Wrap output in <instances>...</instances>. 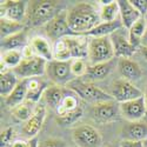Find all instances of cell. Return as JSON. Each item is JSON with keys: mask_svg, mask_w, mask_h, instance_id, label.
<instances>
[{"mask_svg": "<svg viewBox=\"0 0 147 147\" xmlns=\"http://www.w3.org/2000/svg\"><path fill=\"white\" fill-rule=\"evenodd\" d=\"M67 21L73 35H85L101 24L100 12L92 3H78L67 11Z\"/></svg>", "mask_w": 147, "mask_h": 147, "instance_id": "6da1fadb", "label": "cell"}, {"mask_svg": "<svg viewBox=\"0 0 147 147\" xmlns=\"http://www.w3.org/2000/svg\"><path fill=\"white\" fill-rule=\"evenodd\" d=\"M61 3L54 0H34L28 1L25 22L28 27H39L50 22L60 13Z\"/></svg>", "mask_w": 147, "mask_h": 147, "instance_id": "7a4b0ae2", "label": "cell"}, {"mask_svg": "<svg viewBox=\"0 0 147 147\" xmlns=\"http://www.w3.org/2000/svg\"><path fill=\"white\" fill-rule=\"evenodd\" d=\"M67 87L71 91L74 92L78 96H80L81 99H84L85 101L93 102L94 105L114 100V98L111 94H108L105 91L100 90L96 85H94L92 82H86L80 78L73 79L72 81H69L67 84Z\"/></svg>", "mask_w": 147, "mask_h": 147, "instance_id": "3957f363", "label": "cell"}, {"mask_svg": "<svg viewBox=\"0 0 147 147\" xmlns=\"http://www.w3.org/2000/svg\"><path fill=\"white\" fill-rule=\"evenodd\" d=\"M114 47L109 36L92 38L88 42V59L92 65L106 63L114 59Z\"/></svg>", "mask_w": 147, "mask_h": 147, "instance_id": "277c9868", "label": "cell"}, {"mask_svg": "<svg viewBox=\"0 0 147 147\" xmlns=\"http://www.w3.org/2000/svg\"><path fill=\"white\" fill-rule=\"evenodd\" d=\"M47 61L38 55H33L31 58H24L21 63L13 68L16 76L22 79H32V78H39L44 73H46Z\"/></svg>", "mask_w": 147, "mask_h": 147, "instance_id": "5b68a950", "label": "cell"}, {"mask_svg": "<svg viewBox=\"0 0 147 147\" xmlns=\"http://www.w3.org/2000/svg\"><path fill=\"white\" fill-rule=\"evenodd\" d=\"M72 60H52L48 61L46 66V74L54 85H67L73 80L72 73Z\"/></svg>", "mask_w": 147, "mask_h": 147, "instance_id": "8992f818", "label": "cell"}, {"mask_svg": "<svg viewBox=\"0 0 147 147\" xmlns=\"http://www.w3.org/2000/svg\"><path fill=\"white\" fill-rule=\"evenodd\" d=\"M45 31L48 38L54 42L63 38H66V36L73 35V32L68 26L67 12L61 11L59 14H57L50 22L45 25Z\"/></svg>", "mask_w": 147, "mask_h": 147, "instance_id": "52a82bcc", "label": "cell"}, {"mask_svg": "<svg viewBox=\"0 0 147 147\" xmlns=\"http://www.w3.org/2000/svg\"><path fill=\"white\" fill-rule=\"evenodd\" d=\"M73 140L78 147H100L102 145L101 134L90 125L78 126L73 131Z\"/></svg>", "mask_w": 147, "mask_h": 147, "instance_id": "ba28073f", "label": "cell"}, {"mask_svg": "<svg viewBox=\"0 0 147 147\" xmlns=\"http://www.w3.org/2000/svg\"><path fill=\"white\" fill-rule=\"evenodd\" d=\"M111 95L114 98L115 101L121 104V102L138 99V98L142 96V93L131 81L126 79H118L112 85Z\"/></svg>", "mask_w": 147, "mask_h": 147, "instance_id": "9c48e42d", "label": "cell"}, {"mask_svg": "<svg viewBox=\"0 0 147 147\" xmlns=\"http://www.w3.org/2000/svg\"><path fill=\"white\" fill-rule=\"evenodd\" d=\"M26 1L21 0H8V1H1L0 11H1V18L13 20V21H25L26 11H27Z\"/></svg>", "mask_w": 147, "mask_h": 147, "instance_id": "30bf717a", "label": "cell"}, {"mask_svg": "<svg viewBox=\"0 0 147 147\" xmlns=\"http://www.w3.org/2000/svg\"><path fill=\"white\" fill-rule=\"evenodd\" d=\"M120 112V105L112 101H105L93 106L92 108V117L98 122H111L118 119Z\"/></svg>", "mask_w": 147, "mask_h": 147, "instance_id": "8fae6325", "label": "cell"}, {"mask_svg": "<svg viewBox=\"0 0 147 147\" xmlns=\"http://www.w3.org/2000/svg\"><path fill=\"white\" fill-rule=\"evenodd\" d=\"M119 105H120L121 114L128 121H139L140 119H142L145 117L146 111H147L146 99L144 95L138 98V99L121 102Z\"/></svg>", "mask_w": 147, "mask_h": 147, "instance_id": "7c38bea8", "label": "cell"}, {"mask_svg": "<svg viewBox=\"0 0 147 147\" xmlns=\"http://www.w3.org/2000/svg\"><path fill=\"white\" fill-rule=\"evenodd\" d=\"M46 117V108L42 104L36 105L35 109L33 111L32 117L25 122L22 127V134L25 137L32 139L34 137H38V133L42 127L44 120Z\"/></svg>", "mask_w": 147, "mask_h": 147, "instance_id": "4fadbf2b", "label": "cell"}, {"mask_svg": "<svg viewBox=\"0 0 147 147\" xmlns=\"http://www.w3.org/2000/svg\"><path fill=\"white\" fill-rule=\"evenodd\" d=\"M121 138L127 141H145L147 139V124L141 121H128L121 128Z\"/></svg>", "mask_w": 147, "mask_h": 147, "instance_id": "5bb4252c", "label": "cell"}, {"mask_svg": "<svg viewBox=\"0 0 147 147\" xmlns=\"http://www.w3.org/2000/svg\"><path fill=\"white\" fill-rule=\"evenodd\" d=\"M111 40H112V44H113V47H114V53H115V57L117 58H131L134 53H136V48L134 47L128 38H126V35H124L120 30L114 32L112 35H111Z\"/></svg>", "mask_w": 147, "mask_h": 147, "instance_id": "9a60e30c", "label": "cell"}, {"mask_svg": "<svg viewBox=\"0 0 147 147\" xmlns=\"http://www.w3.org/2000/svg\"><path fill=\"white\" fill-rule=\"evenodd\" d=\"M119 4V12H120V20L122 26L129 30L142 16L136 9L129 0H118Z\"/></svg>", "mask_w": 147, "mask_h": 147, "instance_id": "2e32d148", "label": "cell"}, {"mask_svg": "<svg viewBox=\"0 0 147 147\" xmlns=\"http://www.w3.org/2000/svg\"><path fill=\"white\" fill-rule=\"evenodd\" d=\"M120 74L126 80H139L142 77V71L138 63L128 58H120L118 61Z\"/></svg>", "mask_w": 147, "mask_h": 147, "instance_id": "e0dca14e", "label": "cell"}, {"mask_svg": "<svg viewBox=\"0 0 147 147\" xmlns=\"http://www.w3.org/2000/svg\"><path fill=\"white\" fill-rule=\"evenodd\" d=\"M65 94H66V91L61 86H59V85H51L44 92L42 98L48 106H51L53 109L58 111L64 101Z\"/></svg>", "mask_w": 147, "mask_h": 147, "instance_id": "ac0fdd59", "label": "cell"}, {"mask_svg": "<svg viewBox=\"0 0 147 147\" xmlns=\"http://www.w3.org/2000/svg\"><path fill=\"white\" fill-rule=\"evenodd\" d=\"M27 44V31L24 30L17 34L1 39V50L6 51H22Z\"/></svg>", "mask_w": 147, "mask_h": 147, "instance_id": "d6986e66", "label": "cell"}, {"mask_svg": "<svg viewBox=\"0 0 147 147\" xmlns=\"http://www.w3.org/2000/svg\"><path fill=\"white\" fill-rule=\"evenodd\" d=\"M48 87L45 80L39 78L27 79V98L26 100L31 102H36L40 100V96L44 95V92Z\"/></svg>", "mask_w": 147, "mask_h": 147, "instance_id": "ffe728a7", "label": "cell"}, {"mask_svg": "<svg viewBox=\"0 0 147 147\" xmlns=\"http://www.w3.org/2000/svg\"><path fill=\"white\" fill-rule=\"evenodd\" d=\"M114 65H115V58L109 61H106V63L90 65L87 67L85 77H88L90 79H94V80H102L111 73Z\"/></svg>", "mask_w": 147, "mask_h": 147, "instance_id": "44dd1931", "label": "cell"}, {"mask_svg": "<svg viewBox=\"0 0 147 147\" xmlns=\"http://www.w3.org/2000/svg\"><path fill=\"white\" fill-rule=\"evenodd\" d=\"M33 52L35 53V55H38L42 59H45L47 63L48 61L54 60L53 57V48L51 47V45L48 44V41L41 36H34L31 41V45Z\"/></svg>", "mask_w": 147, "mask_h": 147, "instance_id": "7402d4cb", "label": "cell"}, {"mask_svg": "<svg viewBox=\"0 0 147 147\" xmlns=\"http://www.w3.org/2000/svg\"><path fill=\"white\" fill-rule=\"evenodd\" d=\"M121 27H122V22L119 19H117L115 21H112V22H101L95 28L87 32L86 34H85V36H92V38L109 36V35H112L114 32L119 31Z\"/></svg>", "mask_w": 147, "mask_h": 147, "instance_id": "603a6c76", "label": "cell"}, {"mask_svg": "<svg viewBox=\"0 0 147 147\" xmlns=\"http://www.w3.org/2000/svg\"><path fill=\"white\" fill-rule=\"evenodd\" d=\"M26 98H27V79H22L19 80V84L17 85L14 91L5 99V104L13 108L22 104L26 100Z\"/></svg>", "mask_w": 147, "mask_h": 147, "instance_id": "cb8c5ba5", "label": "cell"}, {"mask_svg": "<svg viewBox=\"0 0 147 147\" xmlns=\"http://www.w3.org/2000/svg\"><path fill=\"white\" fill-rule=\"evenodd\" d=\"M19 84L18 77L13 71H5L0 76V94L5 99L14 91L17 85Z\"/></svg>", "mask_w": 147, "mask_h": 147, "instance_id": "d4e9b609", "label": "cell"}, {"mask_svg": "<svg viewBox=\"0 0 147 147\" xmlns=\"http://www.w3.org/2000/svg\"><path fill=\"white\" fill-rule=\"evenodd\" d=\"M146 30H147V20L145 17H141L128 30V40L134 47H137L141 44V40L145 35Z\"/></svg>", "mask_w": 147, "mask_h": 147, "instance_id": "484cf974", "label": "cell"}, {"mask_svg": "<svg viewBox=\"0 0 147 147\" xmlns=\"http://www.w3.org/2000/svg\"><path fill=\"white\" fill-rule=\"evenodd\" d=\"M104 5L100 9V19L101 22H112L118 19L120 16L119 4L118 1H102Z\"/></svg>", "mask_w": 147, "mask_h": 147, "instance_id": "4316f807", "label": "cell"}, {"mask_svg": "<svg viewBox=\"0 0 147 147\" xmlns=\"http://www.w3.org/2000/svg\"><path fill=\"white\" fill-rule=\"evenodd\" d=\"M0 30H1V39H5L7 36H11L24 31L25 30V25L22 22L1 18L0 19Z\"/></svg>", "mask_w": 147, "mask_h": 147, "instance_id": "83f0119b", "label": "cell"}, {"mask_svg": "<svg viewBox=\"0 0 147 147\" xmlns=\"http://www.w3.org/2000/svg\"><path fill=\"white\" fill-rule=\"evenodd\" d=\"M24 59L22 51H6L1 54V64L7 67L16 68Z\"/></svg>", "mask_w": 147, "mask_h": 147, "instance_id": "f1b7e54d", "label": "cell"}, {"mask_svg": "<svg viewBox=\"0 0 147 147\" xmlns=\"http://www.w3.org/2000/svg\"><path fill=\"white\" fill-rule=\"evenodd\" d=\"M53 57L55 60H63V61L72 60L69 48H68V45L65 38L55 41L54 47H53Z\"/></svg>", "mask_w": 147, "mask_h": 147, "instance_id": "f546056e", "label": "cell"}, {"mask_svg": "<svg viewBox=\"0 0 147 147\" xmlns=\"http://www.w3.org/2000/svg\"><path fill=\"white\" fill-rule=\"evenodd\" d=\"M82 108L79 107L74 111H71V112H66L64 114H60L58 118H57V122L63 126V127H66V126H69V125H73L82 117Z\"/></svg>", "mask_w": 147, "mask_h": 147, "instance_id": "4dcf8cb0", "label": "cell"}, {"mask_svg": "<svg viewBox=\"0 0 147 147\" xmlns=\"http://www.w3.org/2000/svg\"><path fill=\"white\" fill-rule=\"evenodd\" d=\"M30 102L31 101L22 102V104L12 108V114L14 115V118H17L19 121H25L26 122L33 114L32 108L30 106Z\"/></svg>", "mask_w": 147, "mask_h": 147, "instance_id": "1f68e13d", "label": "cell"}, {"mask_svg": "<svg viewBox=\"0 0 147 147\" xmlns=\"http://www.w3.org/2000/svg\"><path fill=\"white\" fill-rule=\"evenodd\" d=\"M77 95V94H76ZM74 94H65V98H64V101L61 104V106L59 107L58 109V115L60 114H64L66 112H71V111H74V109L79 108V102H78V99Z\"/></svg>", "mask_w": 147, "mask_h": 147, "instance_id": "d6a6232c", "label": "cell"}, {"mask_svg": "<svg viewBox=\"0 0 147 147\" xmlns=\"http://www.w3.org/2000/svg\"><path fill=\"white\" fill-rule=\"evenodd\" d=\"M72 73L73 76L76 77H85V74H86V71H87V65L85 64V61L82 59H72Z\"/></svg>", "mask_w": 147, "mask_h": 147, "instance_id": "836d02e7", "label": "cell"}, {"mask_svg": "<svg viewBox=\"0 0 147 147\" xmlns=\"http://www.w3.org/2000/svg\"><path fill=\"white\" fill-rule=\"evenodd\" d=\"M13 137V128L12 127H7L6 129H4L1 132V138H0V142H1V147H7L11 142V139Z\"/></svg>", "mask_w": 147, "mask_h": 147, "instance_id": "e575fe53", "label": "cell"}, {"mask_svg": "<svg viewBox=\"0 0 147 147\" xmlns=\"http://www.w3.org/2000/svg\"><path fill=\"white\" fill-rule=\"evenodd\" d=\"M129 1L142 17L147 16V0H129Z\"/></svg>", "mask_w": 147, "mask_h": 147, "instance_id": "d590c367", "label": "cell"}, {"mask_svg": "<svg viewBox=\"0 0 147 147\" xmlns=\"http://www.w3.org/2000/svg\"><path fill=\"white\" fill-rule=\"evenodd\" d=\"M39 147H66V144L59 139H47L41 141Z\"/></svg>", "mask_w": 147, "mask_h": 147, "instance_id": "8d00e7d4", "label": "cell"}, {"mask_svg": "<svg viewBox=\"0 0 147 147\" xmlns=\"http://www.w3.org/2000/svg\"><path fill=\"white\" fill-rule=\"evenodd\" d=\"M120 147H144V141H127L122 140Z\"/></svg>", "mask_w": 147, "mask_h": 147, "instance_id": "74e56055", "label": "cell"}, {"mask_svg": "<svg viewBox=\"0 0 147 147\" xmlns=\"http://www.w3.org/2000/svg\"><path fill=\"white\" fill-rule=\"evenodd\" d=\"M12 147H28V141H24V140H17L13 142Z\"/></svg>", "mask_w": 147, "mask_h": 147, "instance_id": "f35d334b", "label": "cell"}, {"mask_svg": "<svg viewBox=\"0 0 147 147\" xmlns=\"http://www.w3.org/2000/svg\"><path fill=\"white\" fill-rule=\"evenodd\" d=\"M28 147H39L38 137H34V138H32V139L28 140Z\"/></svg>", "mask_w": 147, "mask_h": 147, "instance_id": "ab89813d", "label": "cell"}, {"mask_svg": "<svg viewBox=\"0 0 147 147\" xmlns=\"http://www.w3.org/2000/svg\"><path fill=\"white\" fill-rule=\"evenodd\" d=\"M141 45H142V46H147V30H146V32H145V35H144L142 40H141Z\"/></svg>", "mask_w": 147, "mask_h": 147, "instance_id": "60d3db41", "label": "cell"}, {"mask_svg": "<svg viewBox=\"0 0 147 147\" xmlns=\"http://www.w3.org/2000/svg\"><path fill=\"white\" fill-rule=\"evenodd\" d=\"M142 55L147 60V46H142Z\"/></svg>", "mask_w": 147, "mask_h": 147, "instance_id": "b9f144b4", "label": "cell"}, {"mask_svg": "<svg viewBox=\"0 0 147 147\" xmlns=\"http://www.w3.org/2000/svg\"><path fill=\"white\" fill-rule=\"evenodd\" d=\"M145 99L147 101V85H146V92H145Z\"/></svg>", "mask_w": 147, "mask_h": 147, "instance_id": "7bdbcfd3", "label": "cell"}, {"mask_svg": "<svg viewBox=\"0 0 147 147\" xmlns=\"http://www.w3.org/2000/svg\"><path fill=\"white\" fill-rule=\"evenodd\" d=\"M144 147H147V139L144 141Z\"/></svg>", "mask_w": 147, "mask_h": 147, "instance_id": "ee69618b", "label": "cell"}, {"mask_svg": "<svg viewBox=\"0 0 147 147\" xmlns=\"http://www.w3.org/2000/svg\"><path fill=\"white\" fill-rule=\"evenodd\" d=\"M145 18H146V20H147V16H146V17H145Z\"/></svg>", "mask_w": 147, "mask_h": 147, "instance_id": "f6af8a7d", "label": "cell"}]
</instances>
